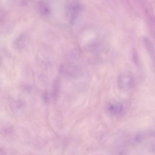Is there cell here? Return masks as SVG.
<instances>
[{
	"label": "cell",
	"instance_id": "52a82bcc",
	"mask_svg": "<svg viewBox=\"0 0 155 155\" xmlns=\"http://www.w3.org/2000/svg\"><path fill=\"white\" fill-rule=\"evenodd\" d=\"M136 52L135 51H133V53L132 54V57L134 62L137 64L138 62V56Z\"/></svg>",
	"mask_w": 155,
	"mask_h": 155
},
{
	"label": "cell",
	"instance_id": "6da1fadb",
	"mask_svg": "<svg viewBox=\"0 0 155 155\" xmlns=\"http://www.w3.org/2000/svg\"><path fill=\"white\" fill-rule=\"evenodd\" d=\"M134 78L132 74L129 71H124L118 76L117 79L118 88L122 90H127L133 86Z\"/></svg>",
	"mask_w": 155,
	"mask_h": 155
},
{
	"label": "cell",
	"instance_id": "277c9868",
	"mask_svg": "<svg viewBox=\"0 0 155 155\" xmlns=\"http://www.w3.org/2000/svg\"><path fill=\"white\" fill-rule=\"evenodd\" d=\"M59 93V81L58 79H56L53 82L51 92V97L54 100H56L58 97Z\"/></svg>",
	"mask_w": 155,
	"mask_h": 155
},
{
	"label": "cell",
	"instance_id": "8992f818",
	"mask_svg": "<svg viewBox=\"0 0 155 155\" xmlns=\"http://www.w3.org/2000/svg\"><path fill=\"white\" fill-rule=\"evenodd\" d=\"M13 130L12 127L7 126L5 127L3 129V133L5 134H8L11 133Z\"/></svg>",
	"mask_w": 155,
	"mask_h": 155
},
{
	"label": "cell",
	"instance_id": "7a4b0ae2",
	"mask_svg": "<svg viewBox=\"0 0 155 155\" xmlns=\"http://www.w3.org/2000/svg\"><path fill=\"white\" fill-rule=\"evenodd\" d=\"M106 109L109 114L112 116L117 117L121 114L123 108L120 104L113 102L108 103L106 106Z\"/></svg>",
	"mask_w": 155,
	"mask_h": 155
},
{
	"label": "cell",
	"instance_id": "5b68a950",
	"mask_svg": "<svg viewBox=\"0 0 155 155\" xmlns=\"http://www.w3.org/2000/svg\"><path fill=\"white\" fill-rule=\"evenodd\" d=\"M25 38L23 35H21L16 39L14 42L15 47L19 49H21L23 47L25 40Z\"/></svg>",
	"mask_w": 155,
	"mask_h": 155
},
{
	"label": "cell",
	"instance_id": "3957f363",
	"mask_svg": "<svg viewBox=\"0 0 155 155\" xmlns=\"http://www.w3.org/2000/svg\"><path fill=\"white\" fill-rule=\"evenodd\" d=\"M146 49L153 62L155 69V48L151 42L147 38L143 39Z\"/></svg>",
	"mask_w": 155,
	"mask_h": 155
},
{
	"label": "cell",
	"instance_id": "ba28073f",
	"mask_svg": "<svg viewBox=\"0 0 155 155\" xmlns=\"http://www.w3.org/2000/svg\"><path fill=\"white\" fill-rule=\"evenodd\" d=\"M43 97L45 102H47L48 101V96L47 92H45L43 94Z\"/></svg>",
	"mask_w": 155,
	"mask_h": 155
}]
</instances>
